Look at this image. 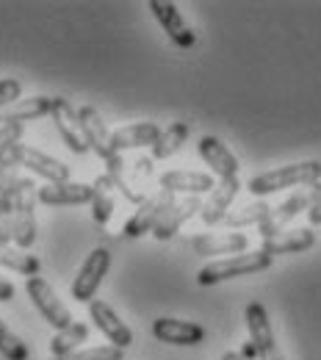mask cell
I'll return each mask as SVG.
<instances>
[{
  "instance_id": "cell-1",
  "label": "cell",
  "mask_w": 321,
  "mask_h": 360,
  "mask_svg": "<svg viewBox=\"0 0 321 360\" xmlns=\"http://www.w3.org/2000/svg\"><path fill=\"white\" fill-rule=\"evenodd\" d=\"M321 180V161H299V164H288V167H280L272 172H263V175H255L249 180V191L255 197H266V194H275L282 188H294V186H316Z\"/></svg>"
},
{
  "instance_id": "cell-2",
  "label": "cell",
  "mask_w": 321,
  "mask_h": 360,
  "mask_svg": "<svg viewBox=\"0 0 321 360\" xmlns=\"http://www.w3.org/2000/svg\"><path fill=\"white\" fill-rule=\"evenodd\" d=\"M272 261H275V258L266 255L263 250L241 252V255L222 258V261H211V264H205L202 269L197 271V283H199V285H216V283H225V280H232V277L258 274V271L269 269Z\"/></svg>"
},
{
  "instance_id": "cell-3",
  "label": "cell",
  "mask_w": 321,
  "mask_h": 360,
  "mask_svg": "<svg viewBox=\"0 0 321 360\" xmlns=\"http://www.w3.org/2000/svg\"><path fill=\"white\" fill-rule=\"evenodd\" d=\"M37 205H39V188L31 178H20L17 183V194H14V247L20 250H31L37 241Z\"/></svg>"
},
{
  "instance_id": "cell-4",
  "label": "cell",
  "mask_w": 321,
  "mask_h": 360,
  "mask_svg": "<svg viewBox=\"0 0 321 360\" xmlns=\"http://www.w3.org/2000/svg\"><path fill=\"white\" fill-rule=\"evenodd\" d=\"M3 164H8V167H25L31 175L42 178L45 183H67L70 180V167L67 164L55 161L53 155H47V153L37 150V147H28L22 141L6 155Z\"/></svg>"
},
{
  "instance_id": "cell-5",
  "label": "cell",
  "mask_w": 321,
  "mask_h": 360,
  "mask_svg": "<svg viewBox=\"0 0 321 360\" xmlns=\"http://www.w3.org/2000/svg\"><path fill=\"white\" fill-rule=\"evenodd\" d=\"M25 291H28V297H31V302H34V308L42 314L47 324L58 333V330H67L75 319L70 314V308H67V302L55 294V288L47 283L45 277H28V283H25Z\"/></svg>"
},
{
  "instance_id": "cell-6",
  "label": "cell",
  "mask_w": 321,
  "mask_h": 360,
  "mask_svg": "<svg viewBox=\"0 0 321 360\" xmlns=\"http://www.w3.org/2000/svg\"><path fill=\"white\" fill-rule=\"evenodd\" d=\"M244 319H247V330H249V344L255 347V355L258 360H285L280 347H277L275 330H272V321H269V314L266 308L255 300L247 305L244 311Z\"/></svg>"
},
{
  "instance_id": "cell-7",
  "label": "cell",
  "mask_w": 321,
  "mask_h": 360,
  "mask_svg": "<svg viewBox=\"0 0 321 360\" xmlns=\"http://www.w3.org/2000/svg\"><path fill=\"white\" fill-rule=\"evenodd\" d=\"M111 269V252L105 247H97L86 255L84 266L78 269V277L72 280V300H78L81 305L92 302L97 288L103 285V277Z\"/></svg>"
},
{
  "instance_id": "cell-8",
  "label": "cell",
  "mask_w": 321,
  "mask_h": 360,
  "mask_svg": "<svg viewBox=\"0 0 321 360\" xmlns=\"http://www.w3.org/2000/svg\"><path fill=\"white\" fill-rule=\"evenodd\" d=\"M172 202H175V194L158 188L155 194H150L136 211H133V217L122 227V236H125V238H141L144 233H152L155 225L161 222V217L169 211Z\"/></svg>"
},
{
  "instance_id": "cell-9",
  "label": "cell",
  "mask_w": 321,
  "mask_h": 360,
  "mask_svg": "<svg viewBox=\"0 0 321 360\" xmlns=\"http://www.w3.org/2000/svg\"><path fill=\"white\" fill-rule=\"evenodd\" d=\"M319 191H321V183L308 186L305 191H294L288 200H282L277 208H272V214L266 217V222L258 227V230H261V238H272L277 233H282L285 225H288L294 217H299L302 211H310V205H313V200H316Z\"/></svg>"
},
{
  "instance_id": "cell-10",
  "label": "cell",
  "mask_w": 321,
  "mask_h": 360,
  "mask_svg": "<svg viewBox=\"0 0 321 360\" xmlns=\"http://www.w3.org/2000/svg\"><path fill=\"white\" fill-rule=\"evenodd\" d=\"M53 125L58 136L64 139V144L75 153V155H86L89 153V144L84 139V128H81V120H78V111L72 108V103L67 97H53Z\"/></svg>"
},
{
  "instance_id": "cell-11",
  "label": "cell",
  "mask_w": 321,
  "mask_h": 360,
  "mask_svg": "<svg viewBox=\"0 0 321 360\" xmlns=\"http://www.w3.org/2000/svg\"><path fill=\"white\" fill-rule=\"evenodd\" d=\"M78 120H81L84 139H86L89 150L97 153L103 161H111L117 155V150H114V131H108V125L100 117V111L94 105H81L78 108Z\"/></svg>"
},
{
  "instance_id": "cell-12",
  "label": "cell",
  "mask_w": 321,
  "mask_h": 360,
  "mask_svg": "<svg viewBox=\"0 0 321 360\" xmlns=\"http://www.w3.org/2000/svg\"><path fill=\"white\" fill-rule=\"evenodd\" d=\"M152 335L161 344H172V347H197L205 341V327L197 321H183V319H172V316H161L152 321Z\"/></svg>"
},
{
  "instance_id": "cell-13",
  "label": "cell",
  "mask_w": 321,
  "mask_h": 360,
  "mask_svg": "<svg viewBox=\"0 0 321 360\" xmlns=\"http://www.w3.org/2000/svg\"><path fill=\"white\" fill-rule=\"evenodd\" d=\"M89 319H92L94 327H97L114 347L128 349V347L133 344V333H131V327L117 316V311H114L108 302L92 300V302H89Z\"/></svg>"
},
{
  "instance_id": "cell-14",
  "label": "cell",
  "mask_w": 321,
  "mask_h": 360,
  "mask_svg": "<svg viewBox=\"0 0 321 360\" xmlns=\"http://www.w3.org/2000/svg\"><path fill=\"white\" fill-rule=\"evenodd\" d=\"M150 11L155 14V20H158L161 28L166 31V37H169L178 47L188 50V47L197 45V34L185 25L183 14L178 11L175 3H169V0H150Z\"/></svg>"
},
{
  "instance_id": "cell-15",
  "label": "cell",
  "mask_w": 321,
  "mask_h": 360,
  "mask_svg": "<svg viewBox=\"0 0 321 360\" xmlns=\"http://www.w3.org/2000/svg\"><path fill=\"white\" fill-rule=\"evenodd\" d=\"M202 161L211 167V172L216 175V180H230L238 178V158L230 153V147L216 139V136H202L199 144H197Z\"/></svg>"
},
{
  "instance_id": "cell-16",
  "label": "cell",
  "mask_w": 321,
  "mask_h": 360,
  "mask_svg": "<svg viewBox=\"0 0 321 360\" xmlns=\"http://www.w3.org/2000/svg\"><path fill=\"white\" fill-rule=\"evenodd\" d=\"M161 188L172 191V194H188V197H199V194H211L216 188V178L208 172H191V169H169L161 175Z\"/></svg>"
},
{
  "instance_id": "cell-17",
  "label": "cell",
  "mask_w": 321,
  "mask_h": 360,
  "mask_svg": "<svg viewBox=\"0 0 321 360\" xmlns=\"http://www.w3.org/2000/svg\"><path fill=\"white\" fill-rule=\"evenodd\" d=\"M238 191H241V180L238 178L216 180V188H214V191L208 194V200L202 202L199 219L211 227L225 222V217L230 214V205H232V200L238 197Z\"/></svg>"
},
{
  "instance_id": "cell-18",
  "label": "cell",
  "mask_w": 321,
  "mask_h": 360,
  "mask_svg": "<svg viewBox=\"0 0 321 360\" xmlns=\"http://www.w3.org/2000/svg\"><path fill=\"white\" fill-rule=\"evenodd\" d=\"M199 211H202V200H199V197L175 200V202L169 205V211L161 217V222L155 225L152 236H155L158 241H169V238H175V236L181 233V227H183L191 217H197Z\"/></svg>"
},
{
  "instance_id": "cell-19",
  "label": "cell",
  "mask_w": 321,
  "mask_h": 360,
  "mask_svg": "<svg viewBox=\"0 0 321 360\" xmlns=\"http://www.w3.org/2000/svg\"><path fill=\"white\" fill-rule=\"evenodd\" d=\"M247 236L244 233H202L191 241L194 252L202 255V258H211V255H241L247 252Z\"/></svg>"
},
{
  "instance_id": "cell-20",
  "label": "cell",
  "mask_w": 321,
  "mask_h": 360,
  "mask_svg": "<svg viewBox=\"0 0 321 360\" xmlns=\"http://www.w3.org/2000/svg\"><path fill=\"white\" fill-rule=\"evenodd\" d=\"M94 188L89 183H75V180H67V183H45L39 188V202L42 205H86L92 202Z\"/></svg>"
},
{
  "instance_id": "cell-21",
  "label": "cell",
  "mask_w": 321,
  "mask_h": 360,
  "mask_svg": "<svg viewBox=\"0 0 321 360\" xmlns=\"http://www.w3.org/2000/svg\"><path fill=\"white\" fill-rule=\"evenodd\" d=\"M316 244V233L310 227H291V230H282L272 238H263L261 250L266 255H294V252H305Z\"/></svg>"
},
{
  "instance_id": "cell-22",
  "label": "cell",
  "mask_w": 321,
  "mask_h": 360,
  "mask_svg": "<svg viewBox=\"0 0 321 360\" xmlns=\"http://www.w3.org/2000/svg\"><path fill=\"white\" fill-rule=\"evenodd\" d=\"M50 111H53V97H42V94L20 97L17 103L0 111V125H25L39 117H47Z\"/></svg>"
},
{
  "instance_id": "cell-23",
  "label": "cell",
  "mask_w": 321,
  "mask_h": 360,
  "mask_svg": "<svg viewBox=\"0 0 321 360\" xmlns=\"http://www.w3.org/2000/svg\"><path fill=\"white\" fill-rule=\"evenodd\" d=\"M105 175L114 180L117 191H119V194H122L128 202H136V205H141V202L147 200V194H144L141 183H138L136 175H133L131 164L122 158V153H117L111 161H105Z\"/></svg>"
},
{
  "instance_id": "cell-24",
  "label": "cell",
  "mask_w": 321,
  "mask_h": 360,
  "mask_svg": "<svg viewBox=\"0 0 321 360\" xmlns=\"http://www.w3.org/2000/svg\"><path fill=\"white\" fill-rule=\"evenodd\" d=\"M161 125L158 122H133L125 128L114 131V150L125 153V150H141V147H155V141L161 139Z\"/></svg>"
},
{
  "instance_id": "cell-25",
  "label": "cell",
  "mask_w": 321,
  "mask_h": 360,
  "mask_svg": "<svg viewBox=\"0 0 321 360\" xmlns=\"http://www.w3.org/2000/svg\"><path fill=\"white\" fill-rule=\"evenodd\" d=\"M89 338V324L86 321H72L67 330H58L50 341V352L53 358H70L81 349V344Z\"/></svg>"
},
{
  "instance_id": "cell-26",
  "label": "cell",
  "mask_w": 321,
  "mask_h": 360,
  "mask_svg": "<svg viewBox=\"0 0 321 360\" xmlns=\"http://www.w3.org/2000/svg\"><path fill=\"white\" fill-rule=\"evenodd\" d=\"M94 194H92V214L97 225H108L111 217H114V180L108 175H100L92 183Z\"/></svg>"
},
{
  "instance_id": "cell-27",
  "label": "cell",
  "mask_w": 321,
  "mask_h": 360,
  "mask_svg": "<svg viewBox=\"0 0 321 360\" xmlns=\"http://www.w3.org/2000/svg\"><path fill=\"white\" fill-rule=\"evenodd\" d=\"M0 266L17 271V274H25V277H37L42 269L37 255H31L20 247H11V244H0Z\"/></svg>"
},
{
  "instance_id": "cell-28",
  "label": "cell",
  "mask_w": 321,
  "mask_h": 360,
  "mask_svg": "<svg viewBox=\"0 0 321 360\" xmlns=\"http://www.w3.org/2000/svg\"><path fill=\"white\" fill-rule=\"evenodd\" d=\"M272 214V205L266 200H255V202H247L241 205L238 211H230L225 217V225L232 227V230H241V227H249V225H263L266 217Z\"/></svg>"
},
{
  "instance_id": "cell-29",
  "label": "cell",
  "mask_w": 321,
  "mask_h": 360,
  "mask_svg": "<svg viewBox=\"0 0 321 360\" xmlns=\"http://www.w3.org/2000/svg\"><path fill=\"white\" fill-rule=\"evenodd\" d=\"M185 139H188V125H185V122H172V125L161 134V139L155 141V147H152V161H164V158H172L175 153H181Z\"/></svg>"
},
{
  "instance_id": "cell-30",
  "label": "cell",
  "mask_w": 321,
  "mask_h": 360,
  "mask_svg": "<svg viewBox=\"0 0 321 360\" xmlns=\"http://www.w3.org/2000/svg\"><path fill=\"white\" fill-rule=\"evenodd\" d=\"M0 355L6 360H28V347L25 341L6 327V321L0 319Z\"/></svg>"
},
{
  "instance_id": "cell-31",
  "label": "cell",
  "mask_w": 321,
  "mask_h": 360,
  "mask_svg": "<svg viewBox=\"0 0 321 360\" xmlns=\"http://www.w3.org/2000/svg\"><path fill=\"white\" fill-rule=\"evenodd\" d=\"M50 360H125V349L114 347V344H105V347H86V349H78L75 355L70 358H50Z\"/></svg>"
},
{
  "instance_id": "cell-32",
  "label": "cell",
  "mask_w": 321,
  "mask_h": 360,
  "mask_svg": "<svg viewBox=\"0 0 321 360\" xmlns=\"http://www.w3.org/2000/svg\"><path fill=\"white\" fill-rule=\"evenodd\" d=\"M20 139H22V125H0V167L6 155L20 144Z\"/></svg>"
},
{
  "instance_id": "cell-33",
  "label": "cell",
  "mask_w": 321,
  "mask_h": 360,
  "mask_svg": "<svg viewBox=\"0 0 321 360\" xmlns=\"http://www.w3.org/2000/svg\"><path fill=\"white\" fill-rule=\"evenodd\" d=\"M22 97V84L14 78H0V111L8 108L11 103H17Z\"/></svg>"
},
{
  "instance_id": "cell-34",
  "label": "cell",
  "mask_w": 321,
  "mask_h": 360,
  "mask_svg": "<svg viewBox=\"0 0 321 360\" xmlns=\"http://www.w3.org/2000/svg\"><path fill=\"white\" fill-rule=\"evenodd\" d=\"M131 169L138 183H144L147 178H152V158H138L136 164H131Z\"/></svg>"
},
{
  "instance_id": "cell-35",
  "label": "cell",
  "mask_w": 321,
  "mask_h": 360,
  "mask_svg": "<svg viewBox=\"0 0 321 360\" xmlns=\"http://www.w3.org/2000/svg\"><path fill=\"white\" fill-rule=\"evenodd\" d=\"M14 300V285L0 274V302H11Z\"/></svg>"
},
{
  "instance_id": "cell-36",
  "label": "cell",
  "mask_w": 321,
  "mask_h": 360,
  "mask_svg": "<svg viewBox=\"0 0 321 360\" xmlns=\"http://www.w3.org/2000/svg\"><path fill=\"white\" fill-rule=\"evenodd\" d=\"M308 219H310V225H321V191L316 194V200H313V205L308 211Z\"/></svg>"
},
{
  "instance_id": "cell-37",
  "label": "cell",
  "mask_w": 321,
  "mask_h": 360,
  "mask_svg": "<svg viewBox=\"0 0 321 360\" xmlns=\"http://www.w3.org/2000/svg\"><path fill=\"white\" fill-rule=\"evenodd\" d=\"M222 360H244V358H241V352H232V349H230V352L222 355Z\"/></svg>"
}]
</instances>
